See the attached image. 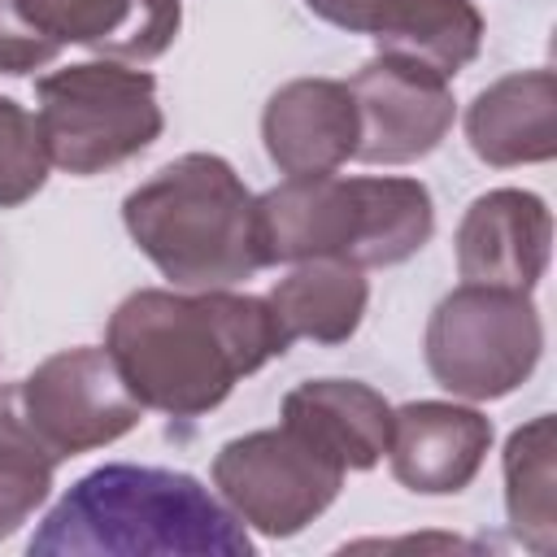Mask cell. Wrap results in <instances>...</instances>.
I'll list each match as a JSON object with an SVG mask.
<instances>
[{"instance_id":"obj_1","label":"cell","mask_w":557,"mask_h":557,"mask_svg":"<svg viewBox=\"0 0 557 557\" xmlns=\"http://www.w3.org/2000/svg\"><path fill=\"white\" fill-rule=\"evenodd\" d=\"M292 348L265 296L209 292H131L104 331V352L144 409L200 418L231 387Z\"/></svg>"},{"instance_id":"obj_2","label":"cell","mask_w":557,"mask_h":557,"mask_svg":"<svg viewBox=\"0 0 557 557\" xmlns=\"http://www.w3.org/2000/svg\"><path fill=\"white\" fill-rule=\"evenodd\" d=\"M30 557L52 553H183L252 557L244 522L191 474L113 461L83 474L30 535Z\"/></svg>"},{"instance_id":"obj_3","label":"cell","mask_w":557,"mask_h":557,"mask_svg":"<svg viewBox=\"0 0 557 557\" xmlns=\"http://www.w3.org/2000/svg\"><path fill=\"white\" fill-rule=\"evenodd\" d=\"M435 205L426 183L400 174H305L257 196L261 261L339 257L361 270L400 265L426 248Z\"/></svg>"},{"instance_id":"obj_4","label":"cell","mask_w":557,"mask_h":557,"mask_svg":"<svg viewBox=\"0 0 557 557\" xmlns=\"http://www.w3.org/2000/svg\"><path fill=\"white\" fill-rule=\"evenodd\" d=\"M135 248L183 292L252 278L261 261L257 196L218 152H183L122 200Z\"/></svg>"},{"instance_id":"obj_5","label":"cell","mask_w":557,"mask_h":557,"mask_svg":"<svg viewBox=\"0 0 557 557\" xmlns=\"http://www.w3.org/2000/svg\"><path fill=\"white\" fill-rule=\"evenodd\" d=\"M35 96L48 161L74 178H91L139 157L165 131L157 78L117 61H78L52 70L35 83Z\"/></svg>"},{"instance_id":"obj_6","label":"cell","mask_w":557,"mask_h":557,"mask_svg":"<svg viewBox=\"0 0 557 557\" xmlns=\"http://www.w3.org/2000/svg\"><path fill=\"white\" fill-rule=\"evenodd\" d=\"M426 370L461 400L518 392L544 352V322L527 292L461 283L426 318Z\"/></svg>"},{"instance_id":"obj_7","label":"cell","mask_w":557,"mask_h":557,"mask_svg":"<svg viewBox=\"0 0 557 557\" xmlns=\"http://www.w3.org/2000/svg\"><path fill=\"white\" fill-rule=\"evenodd\" d=\"M344 474V466L283 422L239 435L213 457V487L222 492L226 509L274 540H287L322 518L339 496Z\"/></svg>"},{"instance_id":"obj_8","label":"cell","mask_w":557,"mask_h":557,"mask_svg":"<svg viewBox=\"0 0 557 557\" xmlns=\"http://www.w3.org/2000/svg\"><path fill=\"white\" fill-rule=\"evenodd\" d=\"M13 387L26 426L57 461L104 448L144 418V405L104 348H61Z\"/></svg>"},{"instance_id":"obj_9","label":"cell","mask_w":557,"mask_h":557,"mask_svg":"<svg viewBox=\"0 0 557 557\" xmlns=\"http://www.w3.org/2000/svg\"><path fill=\"white\" fill-rule=\"evenodd\" d=\"M357 104V152L366 165H409L435 152L457 117L448 78L422 61L379 52L366 61L352 83Z\"/></svg>"},{"instance_id":"obj_10","label":"cell","mask_w":557,"mask_h":557,"mask_svg":"<svg viewBox=\"0 0 557 557\" xmlns=\"http://www.w3.org/2000/svg\"><path fill=\"white\" fill-rule=\"evenodd\" d=\"M305 9L444 78H457L483 48V13L474 0H305Z\"/></svg>"},{"instance_id":"obj_11","label":"cell","mask_w":557,"mask_h":557,"mask_svg":"<svg viewBox=\"0 0 557 557\" xmlns=\"http://www.w3.org/2000/svg\"><path fill=\"white\" fill-rule=\"evenodd\" d=\"M453 244L466 283L531 296L553 257V213L535 191L496 187L470 200Z\"/></svg>"},{"instance_id":"obj_12","label":"cell","mask_w":557,"mask_h":557,"mask_svg":"<svg viewBox=\"0 0 557 557\" xmlns=\"http://www.w3.org/2000/svg\"><path fill=\"white\" fill-rule=\"evenodd\" d=\"M492 448V422L474 405L409 400L392 409L387 457L400 487L418 496H457L474 483Z\"/></svg>"},{"instance_id":"obj_13","label":"cell","mask_w":557,"mask_h":557,"mask_svg":"<svg viewBox=\"0 0 557 557\" xmlns=\"http://www.w3.org/2000/svg\"><path fill=\"white\" fill-rule=\"evenodd\" d=\"M265 157L287 178L335 174L357 152V104L339 78H292L261 113Z\"/></svg>"},{"instance_id":"obj_14","label":"cell","mask_w":557,"mask_h":557,"mask_svg":"<svg viewBox=\"0 0 557 557\" xmlns=\"http://www.w3.org/2000/svg\"><path fill=\"white\" fill-rule=\"evenodd\" d=\"M22 17L57 44L91 48L109 61H157L183 26L178 0H17Z\"/></svg>"},{"instance_id":"obj_15","label":"cell","mask_w":557,"mask_h":557,"mask_svg":"<svg viewBox=\"0 0 557 557\" xmlns=\"http://www.w3.org/2000/svg\"><path fill=\"white\" fill-rule=\"evenodd\" d=\"M466 139L483 165H535L557 152V78L548 65L483 87L466 109Z\"/></svg>"},{"instance_id":"obj_16","label":"cell","mask_w":557,"mask_h":557,"mask_svg":"<svg viewBox=\"0 0 557 557\" xmlns=\"http://www.w3.org/2000/svg\"><path fill=\"white\" fill-rule=\"evenodd\" d=\"M283 426L344 470H370L387 453L392 405L357 379H309L283 396Z\"/></svg>"},{"instance_id":"obj_17","label":"cell","mask_w":557,"mask_h":557,"mask_svg":"<svg viewBox=\"0 0 557 557\" xmlns=\"http://www.w3.org/2000/svg\"><path fill=\"white\" fill-rule=\"evenodd\" d=\"M265 300L278 313L287 339L344 344L357 335V326L366 318L370 283H366L361 265H352V261L313 257V261H296V270L283 274Z\"/></svg>"},{"instance_id":"obj_18","label":"cell","mask_w":557,"mask_h":557,"mask_svg":"<svg viewBox=\"0 0 557 557\" xmlns=\"http://www.w3.org/2000/svg\"><path fill=\"white\" fill-rule=\"evenodd\" d=\"M505 513L522 548L553 553L557 500H553V418L548 413L518 426L505 444Z\"/></svg>"},{"instance_id":"obj_19","label":"cell","mask_w":557,"mask_h":557,"mask_svg":"<svg viewBox=\"0 0 557 557\" xmlns=\"http://www.w3.org/2000/svg\"><path fill=\"white\" fill-rule=\"evenodd\" d=\"M57 457L35 440L17 409V387H0V540L13 535L52 492Z\"/></svg>"},{"instance_id":"obj_20","label":"cell","mask_w":557,"mask_h":557,"mask_svg":"<svg viewBox=\"0 0 557 557\" xmlns=\"http://www.w3.org/2000/svg\"><path fill=\"white\" fill-rule=\"evenodd\" d=\"M48 165L52 161L35 113L0 96V209L26 205L48 183Z\"/></svg>"},{"instance_id":"obj_21","label":"cell","mask_w":557,"mask_h":557,"mask_svg":"<svg viewBox=\"0 0 557 557\" xmlns=\"http://www.w3.org/2000/svg\"><path fill=\"white\" fill-rule=\"evenodd\" d=\"M61 57V44L30 26L17 0H0V74H35Z\"/></svg>"}]
</instances>
